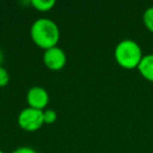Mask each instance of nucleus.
Here are the masks:
<instances>
[{"mask_svg": "<svg viewBox=\"0 0 153 153\" xmlns=\"http://www.w3.org/2000/svg\"><path fill=\"white\" fill-rule=\"evenodd\" d=\"M30 36L38 46L44 49L57 46L60 39V30L56 22L48 18H40L33 23Z\"/></svg>", "mask_w": 153, "mask_h": 153, "instance_id": "nucleus-1", "label": "nucleus"}, {"mask_svg": "<svg viewBox=\"0 0 153 153\" xmlns=\"http://www.w3.org/2000/svg\"><path fill=\"white\" fill-rule=\"evenodd\" d=\"M140 46L131 39H125L117 43L114 49V58L117 64L126 69L137 68L142 58Z\"/></svg>", "mask_w": 153, "mask_h": 153, "instance_id": "nucleus-2", "label": "nucleus"}, {"mask_svg": "<svg viewBox=\"0 0 153 153\" xmlns=\"http://www.w3.org/2000/svg\"><path fill=\"white\" fill-rule=\"evenodd\" d=\"M18 124L22 129L26 131H35L41 128L44 124L43 121V110L32 107H27L21 110L18 115Z\"/></svg>", "mask_w": 153, "mask_h": 153, "instance_id": "nucleus-3", "label": "nucleus"}, {"mask_svg": "<svg viewBox=\"0 0 153 153\" xmlns=\"http://www.w3.org/2000/svg\"><path fill=\"white\" fill-rule=\"evenodd\" d=\"M45 65L51 70H60L66 64V53L59 46H53L45 49L43 53Z\"/></svg>", "mask_w": 153, "mask_h": 153, "instance_id": "nucleus-4", "label": "nucleus"}, {"mask_svg": "<svg viewBox=\"0 0 153 153\" xmlns=\"http://www.w3.org/2000/svg\"><path fill=\"white\" fill-rule=\"evenodd\" d=\"M26 100L30 107L42 110L47 106L49 101L48 92L41 86H34L30 88L26 94Z\"/></svg>", "mask_w": 153, "mask_h": 153, "instance_id": "nucleus-5", "label": "nucleus"}, {"mask_svg": "<svg viewBox=\"0 0 153 153\" xmlns=\"http://www.w3.org/2000/svg\"><path fill=\"white\" fill-rule=\"evenodd\" d=\"M140 74L146 80L153 82V53L144 56L137 66Z\"/></svg>", "mask_w": 153, "mask_h": 153, "instance_id": "nucleus-6", "label": "nucleus"}, {"mask_svg": "<svg viewBox=\"0 0 153 153\" xmlns=\"http://www.w3.org/2000/svg\"><path fill=\"white\" fill-rule=\"evenodd\" d=\"M32 4L35 9L41 12L49 11L56 4L55 0H32Z\"/></svg>", "mask_w": 153, "mask_h": 153, "instance_id": "nucleus-7", "label": "nucleus"}, {"mask_svg": "<svg viewBox=\"0 0 153 153\" xmlns=\"http://www.w3.org/2000/svg\"><path fill=\"white\" fill-rule=\"evenodd\" d=\"M144 24L149 30L153 34V7H150L145 11L143 15Z\"/></svg>", "mask_w": 153, "mask_h": 153, "instance_id": "nucleus-8", "label": "nucleus"}, {"mask_svg": "<svg viewBox=\"0 0 153 153\" xmlns=\"http://www.w3.org/2000/svg\"><path fill=\"white\" fill-rule=\"evenodd\" d=\"M57 120V112L53 109H46L43 111V121L46 124H51Z\"/></svg>", "mask_w": 153, "mask_h": 153, "instance_id": "nucleus-9", "label": "nucleus"}, {"mask_svg": "<svg viewBox=\"0 0 153 153\" xmlns=\"http://www.w3.org/2000/svg\"><path fill=\"white\" fill-rule=\"evenodd\" d=\"M10 81V74L4 67L0 66V87L5 86Z\"/></svg>", "mask_w": 153, "mask_h": 153, "instance_id": "nucleus-10", "label": "nucleus"}, {"mask_svg": "<svg viewBox=\"0 0 153 153\" xmlns=\"http://www.w3.org/2000/svg\"><path fill=\"white\" fill-rule=\"evenodd\" d=\"M12 153H38L35 149L30 148V147H20L14 150Z\"/></svg>", "mask_w": 153, "mask_h": 153, "instance_id": "nucleus-11", "label": "nucleus"}, {"mask_svg": "<svg viewBox=\"0 0 153 153\" xmlns=\"http://www.w3.org/2000/svg\"><path fill=\"white\" fill-rule=\"evenodd\" d=\"M3 58H4V56H3L2 51L0 49V66H1V64H2V62H3Z\"/></svg>", "mask_w": 153, "mask_h": 153, "instance_id": "nucleus-12", "label": "nucleus"}, {"mask_svg": "<svg viewBox=\"0 0 153 153\" xmlns=\"http://www.w3.org/2000/svg\"><path fill=\"white\" fill-rule=\"evenodd\" d=\"M0 153H4V152H3V151H2V150H0Z\"/></svg>", "mask_w": 153, "mask_h": 153, "instance_id": "nucleus-13", "label": "nucleus"}]
</instances>
